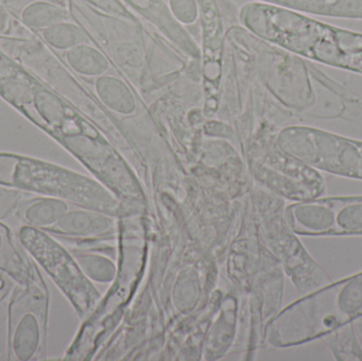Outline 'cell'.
I'll return each mask as SVG.
<instances>
[{
    "instance_id": "obj_5",
    "label": "cell",
    "mask_w": 362,
    "mask_h": 361,
    "mask_svg": "<svg viewBox=\"0 0 362 361\" xmlns=\"http://www.w3.org/2000/svg\"><path fill=\"white\" fill-rule=\"evenodd\" d=\"M306 160L319 171L362 180V142L322 129L308 138Z\"/></svg>"
},
{
    "instance_id": "obj_3",
    "label": "cell",
    "mask_w": 362,
    "mask_h": 361,
    "mask_svg": "<svg viewBox=\"0 0 362 361\" xmlns=\"http://www.w3.org/2000/svg\"><path fill=\"white\" fill-rule=\"evenodd\" d=\"M18 239L69 299L78 314L85 315L95 299L93 288L63 246L47 235L45 230L29 225L19 230Z\"/></svg>"
},
{
    "instance_id": "obj_1",
    "label": "cell",
    "mask_w": 362,
    "mask_h": 361,
    "mask_svg": "<svg viewBox=\"0 0 362 361\" xmlns=\"http://www.w3.org/2000/svg\"><path fill=\"white\" fill-rule=\"evenodd\" d=\"M270 42L310 61L362 74V34L281 8L268 25Z\"/></svg>"
},
{
    "instance_id": "obj_6",
    "label": "cell",
    "mask_w": 362,
    "mask_h": 361,
    "mask_svg": "<svg viewBox=\"0 0 362 361\" xmlns=\"http://www.w3.org/2000/svg\"><path fill=\"white\" fill-rule=\"evenodd\" d=\"M337 206L329 201H304L289 208L297 232L322 235L335 231Z\"/></svg>"
},
{
    "instance_id": "obj_9",
    "label": "cell",
    "mask_w": 362,
    "mask_h": 361,
    "mask_svg": "<svg viewBox=\"0 0 362 361\" xmlns=\"http://www.w3.org/2000/svg\"><path fill=\"white\" fill-rule=\"evenodd\" d=\"M67 16L66 8L51 0H32L19 12V19L25 28L40 32L54 23L66 20Z\"/></svg>"
},
{
    "instance_id": "obj_8",
    "label": "cell",
    "mask_w": 362,
    "mask_h": 361,
    "mask_svg": "<svg viewBox=\"0 0 362 361\" xmlns=\"http://www.w3.org/2000/svg\"><path fill=\"white\" fill-rule=\"evenodd\" d=\"M0 271L23 285L27 283L33 271L23 252L17 248L12 231L2 223H0Z\"/></svg>"
},
{
    "instance_id": "obj_13",
    "label": "cell",
    "mask_w": 362,
    "mask_h": 361,
    "mask_svg": "<svg viewBox=\"0 0 362 361\" xmlns=\"http://www.w3.org/2000/svg\"><path fill=\"white\" fill-rule=\"evenodd\" d=\"M335 232H362V199H350L338 206Z\"/></svg>"
},
{
    "instance_id": "obj_15",
    "label": "cell",
    "mask_w": 362,
    "mask_h": 361,
    "mask_svg": "<svg viewBox=\"0 0 362 361\" xmlns=\"http://www.w3.org/2000/svg\"><path fill=\"white\" fill-rule=\"evenodd\" d=\"M91 4L97 6L101 10L105 12L112 13V14L119 15L127 19H133V16L129 14V11L121 4L118 0H87Z\"/></svg>"
},
{
    "instance_id": "obj_16",
    "label": "cell",
    "mask_w": 362,
    "mask_h": 361,
    "mask_svg": "<svg viewBox=\"0 0 362 361\" xmlns=\"http://www.w3.org/2000/svg\"><path fill=\"white\" fill-rule=\"evenodd\" d=\"M10 25V15L6 8L0 4V33H4Z\"/></svg>"
},
{
    "instance_id": "obj_10",
    "label": "cell",
    "mask_w": 362,
    "mask_h": 361,
    "mask_svg": "<svg viewBox=\"0 0 362 361\" xmlns=\"http://www.w3.org/2000/svg\"><path fill=\"white\" fill-rule=\"evenodd\" d=\"M68 212V206L63 199L42 196L28 203L23 218L29 226L47 231L54 226Z\"/></svg>"
},
{
    "instance_id": "obj_2",
    "label": "cell",
    "mask_w": 362,
    "mask_h": 361,
    "mask_svg": "<svg viewBox=\"0 0 362 361\" xmlns=\"http://www.w3.org/2000/svg\"><path fill=\"white\" fill-rule=\"evenodd\" d=\"M0 186L81 205H93V187L84 176L23 155L0 152Z\"/></svg>"
},
{
    "instance_id": "obj_12",
    "label": "cell",
    "mask_w": 362,
    "mask_h": 361,
    "mask_svg": "<svg viewBox=\"0 0 362 361\" xmlns=\"http://www.w3.org/2000/svg\"><path fill=\"white\" fill-rule=\"evenodd\" d=\"M338 312L346 317H353L362 312V275L349 280L337 295Z\"/></svg>"
},
{
    "instance_id": "obj_4",
    "label": "cell",
    "mask_w": 362,
    "mask_h": 361,
    "mask_svg": "<svg viewBox=\"0 0 362 361\" xmlns=\"http://www.w3.org/2000/svg\"><path fill=\"white\" fill-rule=\"evenodd\" d=\"M25 290L10 307L8 339L16 360H31L42 347L48 316V292L37 269L25 284Z\"/></svg>"
},
{
    "instance_id": "obj_11",
    "label": "cell",
    "mask_w": 362,
    "mask_h": 361,
    "mask_svg": "<svg viewBox=\"0 0 362 361\" xmlns=\"http://www.w3.org/2000/svg\"><path fill=\"white\" fill-rule=\"evenodd\" d=\"M44 44L59 51H68L84 42L86 34L82 25L63 20L40 32Z\"/></svg>"
},
{
    "instance_id": "obj_7",
    "label": "cell",
    "mask_w": 362,
    "mask_h": 361,
    "mask_svg": "<svg viewBox=\"0 0 362 361\" xmlns=\"http://www.w3.org/2000/svg\"><path fill=\"white\" fill-rule=\"evenodd\" d=\"M272 4L302 14L362 19V0H272Z\"/></svg>"
},
{
    "instance_id": "obj_14",
    "label": "cell",
    "mask_w": 362,
    "mask_h": 361,
    "mask_svg": "<svg viewBox=\"0 0 362 361\" xmlns=\"http://www.w3.org/2000/svg\"><path fill=\"white\" fill-rule=\"evenodd\" d=\"M172 16L181 23H191L197 17L198 6L196 0H170Z\"/></svg>"
}]
</instances>
